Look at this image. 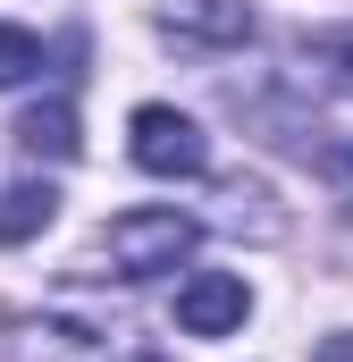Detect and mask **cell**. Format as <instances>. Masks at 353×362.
<instances>
[{"label": "cell", "instance_id": "1", "mask_svg": "<svg viewBox=\"0 0 353 362\" xmlns=\"http://www.w3.org/2000/svg\"><path fill=\"white\" fill-rule=\"evenodd\" d=\"M193 245H202V228H193L185 211H118V219L101 228L92 262H109V278H160V270H176Z\"/></svg>", "mask_w": 353, "mask_h": 362}, {"label": "cell", "instance_id": "2", "mask_svg": "<svg viewBox=\"0 0 353 362\" xmlns=\"http://www.w3.org/2000/svg\"><path fill=\"white\" fill-rule=\"evenodd\" d=\"M126 152H135V169H152V177H202L210 169V144H202V127L169 110V101H143L135 118H126Z\"/></svg>", "mask_w": 353, "mask_h": 362}, {"label": "cell", "instance_id": "3", "mask_svg": "<svg viewBox=\"0 0 353 362\" xmlns=\"http://www.w3.org/2000/svg\"><path fill=\"white\" fill-rule=\"evenodd\" d=\"M17 362H152L126 329H85V320H25Z\"/></svg>", "mask_w": 353, "mask_h": 362}, {"label": "cell", "instance_id": "4", "mask_svg": "<svg viewBox=\"0 0 353 362\" xmlns=\"http://www.w3.org/2000/svg\"><path fill=\"white\" fill-rule=\"evenodd\" d=\"M244 312H253V295H244L236 270H193L176 286V329L185 337H227V329H244Z\"/></svg>", "mask_w": 353, "mask_h": 362}, {"label": "cell", "instance_id": "5", "mask_svg": "<svg viewBox=\"0 0 353 362\" xmlns=\"http://www.w3.org/2000/svg\"><path fill=\"white\" fill-rule=\"evenodd\" d=\"M160 34L193 51H236L253 42V8L244 0H160Z\"/></svg>", "mask_w": 353, "mask_h": 362}, {"label": "cell", "instance_id": "6", "mask_svg": "<svg viewBox=\"0 0 353 362\" xmlns=\"http://www.w3.org/2000/svg\"><path fill=\"white\" fill-rule=\"evenodd\" d=\"M17 144H25L34 160H76V110H68V101H34V110L17 118Z\"/></svg>", "mask_w": 353, "mask_h": 362}, {"label": "cell", "instance_id": "7", "mask_svg": "<svg viewBox=\"0 0 353 362\" xmlns=\"http://www.w3.org/2000/svg\"><path fill=\"white\" fill-rule=\"evenodd\" d=\"M51 211H59V194L42 177H17L8 194H0V245H25V236H42L51 228Z\"/></svg>", "mask_w": 353, "mask_h": 362}, {"label": "cell", "instance_id": "8", "mask_svg": "<svg viewBox=\"0 0 353 362\" xmlns=\"http://www.w3.org/2000/svg\"><path fill=\"white\" fill-rule=\"evenodd\" d=\"M303 59H311V68H320L337 93H353V25H328V34H311V42H303Z\"/></svg>", "mask_w": 353, "mask_h": 362}, {"label": "cell", "instance_id": "9", "mask_svg": "<svg viewBox=\"0 0 353 362\" xmlns=\"http://www.w3.org/2000/svg\"><path fill=\"white\" fill-rule=\"evenodd\" d=\"M25 76H42V42H34L25 25H0V93L25 85Z\"/></svg>", "mask_w": 353, "mask_h": 362}, {"label": "cell", "instance_id": "10", "mask_svg": "<svg viewBox=\"0 0 353 362\" xmlns=\"http://www.w3.org/2000/svg\"><path fill=\"white\" fill-rule=\"evenodd\" d=\"M311 362H353V329H337V337H320V354Z\"/></svg>", "mask_w": 353, "mask_h": 362}]
</instances>
